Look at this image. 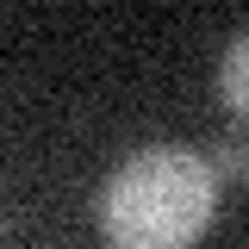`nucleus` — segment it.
Instances as JSON below:
<instances>
[{"label": "nucleus", "mask_w": 249, "mask_h": 249, "mask_svg": "<svg viewBox=\"0 0 249 249\" xmlns=\"http://www.w3.org/2000/svg\"><path fill=\"white\" fill-rule=\"evenodd\" d=\"M218 212V175L199 150L150 143L100 187V237L112 249H193Z\"/></svg>", "instance_id": "f257e3e1"}, {"label": "nucleus", "mask_w": 249, "mask_h": 249, "mask_svg": "<svg viewBox=\"0 0 249 249\" xmlns=\"http://www.w3.org/2000/svg\"><path fill=\"white\" fill-rule=\"evenodd\" d=\"M218 100H224L231 112L249 106V37H243V31L224 44V62H218Z\"/></svg>", "instance_id": "f03ea898"}, {"label": "nucleus", "mask_w": 249, "mask_h": 249, "mask_svg": "<svg viewBox=\"0 0 249 249\" xmlns=\"http://www.w3.org/2000/svg\"><path fill=\"white\" fill-rule=\"evenodd\" d=\"M206 168L224 175V181H243V143H237V137H231V143H218V156L206 162Z\"/></svg>", "instance_id": "7ed1b4c3"}]
</instances>
